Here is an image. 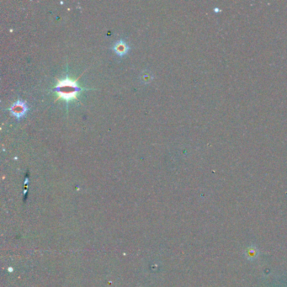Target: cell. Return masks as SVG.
Masks as SVG:
<instances>
[{
    "mask_svg": "<svg viewBox=\"0 0 287 287\" xmlns=\"http://www.w3.org/2000/svg\"><path fill=\"white\" fill-rule=\"evenodd\" d=\"M78 84L77 80H74L70 77H66L64 80H58V84L54 87V90L58 94V98H62L68 104L70 101L78 100V94L84 90Z\"/></svg>",
    "mask_w": 287,
    "mask_h": 287,
    "instance_id": "6da1fadb",
    "label": "cell"
},
{
    "mask_svg": "<svg viewBox=\"0 0 287 287\" xmlns=\"http://www.w3.org/2000/svg\"><path fill=\"white\" fill-rule=\"evenodd\" d=\"M28 110L26 103L24 101L17 100L11 106L10 108V112L11 114H14L17 119H20L24 116Z\"/></svg>",
    "mask_w": 287,
    "mask_h": 287,
    "instance_id": "7a4b0ae2",
    "label": "cell"
},
{
    "mask_svg": "<svg viewBox=\"0 0 287 287\" xmlns=\"http://www.w3.org/2000/svg\"><path fill=\"white\" fill-rule=\"evenodd\" d=\"M152 74H150L148 72H146V74H142V80L144 82H150L152 80Z\"/></svg>",
    "mask_w": 287,
    "mask_h": 287,
    "instance_id": "277c9868",
    "label": "cell"
},
{
    "mask_svg": "<svg viewBox=\"0 0 287 287\" xmlns=\"http://www.w3.org/2000/svg\"><path fill=\"white\" fill-rule=\"evenodd\" d=\"M113 50L114 52L119 55V56H124L126 54H128V50H129V46H128V43L126 42L125 40H118L116 42L114 43V46H113Z\"/></svg>",
    "mask_w": 287,
    "mask_h": 287,
    "instance_id": "3957f363",
    "label": "cell"
}]
</instances>
